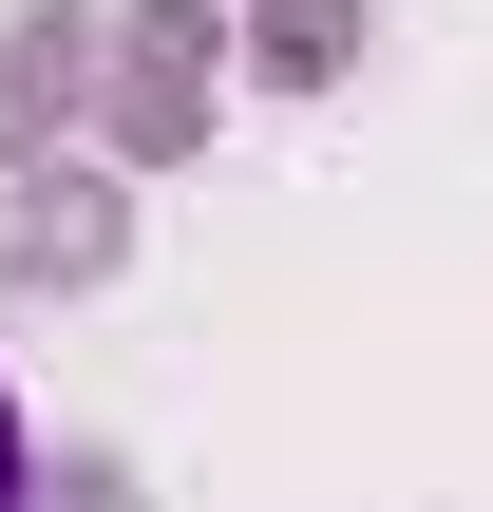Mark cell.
<instances>
[{"label":"cell","instance_id":"1","mask_svg":"<svg viewBox=\"0 0 493 512\" xmlns=\"http://www.w3.org/2000/svg\"><path fill=\"white\" fill-rule=\"evenodd\" d=\"M0 512H19V399H0Z\"/></svg>","mask_w":493,"mask_h":512}]
</instances>
